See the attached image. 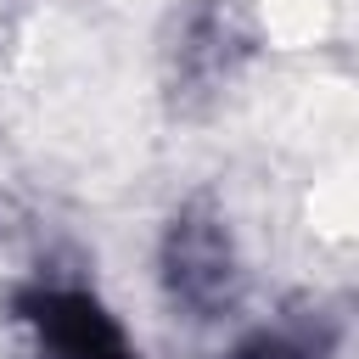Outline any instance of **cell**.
<instances>
[{"instance_id":"1","label":"cell","mask_w":359,"mask_h":359,"mask_svg":"<svg viewBox=\"0 0 359 359\" xmlns=\"http://www.w3.org/2000/svg\"><path fill=\"white\" fill-rule=\"evenodd\" d=\"M157 292L191 325H219L247 297V264L236 230L213 196H191L157 236Z\"/></svg>"},{"instance_id":"2","label":"cell","mask_w":359,"mask_h":359,"mask_svg":"<svg viewBox=\"0 0 359 359\" xmlns=\"http://www.w3.org/2000/svg\"><path fill=\"white\" fill-rule=\"evenodd\" d=\"M11 320L34 337L39 359H146L123 320L79 280H22L11 292Z\"/></svg>"},{"instance_id":"3","label":"cell","mask_w":359,"mask_h":359,"mask_svg":"<svg viewBox=\"0 0 359 359\" xmlns=\"http://www.w3.org/2000/svg\"><path fill=\"white\" fill-rule=\"evenodd\" d=\"M252 50L241 17L230 0H191L185 17H180V34H174V84L185 90H213L236 73V62Z\"/></svg>"},{"instance_id":"4","label":"cell","mask_w":359,"mask_h":359,"mask_svg":"<svg viewBox=\"0 0 359 359\" xmlns=\"http://www.w3.org/2000/svg\"><path fill=\"white\" fill-rule=\"evenodd\" d=\"M230 359H325V348L297 325H275V331H252L247 342H236Z\"/></svg>"}]
</instances>
